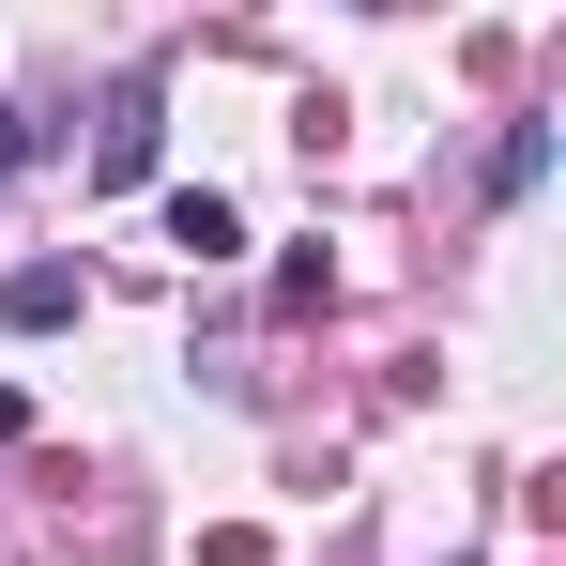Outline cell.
Here are the masks:
<instances>
[{"instance_id":"cell-1","label":"cell","mask_w":566,"mask_h":566,"mask_svg":"<svg viewBox=\"0 0 566 566\" xmlns=\"http://www.w3.org/2000/svg\"><path fill=\"white\" fill-rule=\"evenodd\" d=\"M154 123H169V93H154V62L107 93V123H93V185H154Z\"/></svg>"},{"instance_id":"cell-2","label":"cell","mask_w":566,"mask_h":566,"mask_svg":"<svg viewBox=\"0 0 566 566\" xmlns=\"http://www.w3.org/2000/svg\"><path fill=\"white\" fill-rule=\"evenodd\" d=\"M77 306H93V276H77V261H15V276H0V337H62Z\"/></svg>"},{"instance_id":"cell-4","label":"cell","mask_w":566,"mask_h":566,"mask_svg":"<svg viewBox=\"0 0 566 566\" xmlns=\"http://www.w3.org/2000/svg\"><path fill=\"white\" fill-rule=\"evenodd\" d=\"M552 185V123H505V154H490V199H536Z\"/></svg>"},{"instance_id":"cell-6","label":"cell","mask_w":566,"mask_h":566,"mask_svg":"<svg viewBox=\"0 0 566 566\" xmlns=\"http://www.w3.org/2000/svg\"><path fill=\"white\" fill-rule=\"evenodd\" d=\"M15 429H31V413H15V382H0V444H15Z\"/></svg>"},{"instance_id":"cell-3","label":"cell","mask_w":566,"mask_h":566,"mask_svg":"<svg viewBox=\"0 0 566 566\" xmlns=\"http://www.w3.org/2000/svg\"><path fill=\"white\" fill-rule=\"evenodd\" d=\"M169 245H185V261H245V214H230L214 185H185L169 199Z\"/></svg>"},{"instance_id":"cell-5","label":"cell","mask_w":566,"mask_h":566,"mask_svg":"<svg viewBox=\"0 0 566 566\" xmlns=\"http://www.w3.org/2000/svg\"><path fill=\"white\" fill-rule=\"evenodd\" d=\"M31 154H46V123H0V169H31Z\"/></svg>"}]
</instances>
